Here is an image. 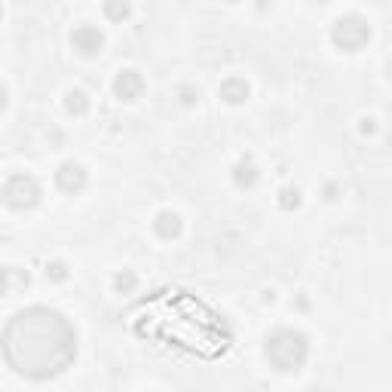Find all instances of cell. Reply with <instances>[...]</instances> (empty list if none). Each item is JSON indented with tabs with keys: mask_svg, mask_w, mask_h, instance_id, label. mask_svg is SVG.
Listing matches in <instances>:
<instances>
[{
	"mask_svg": "<svg viewBox=\"0 0 392 392\" xmlns=\"http://www.w3.org/2000/svg\"><path fill=\"white\" fill-rule=\"evenodd\" d=\"M58 184H62V190H80L86 184V175L80 166H65L62 172H58Z\"/></svg>",
	"mask_w": 392,
	"mask_h": 392,
	"instance_id": "6",
	"label": "cell"
},
{
	"mask_svg": "<svg viewBox=\"0 0 392 392\" xmlns=\"http://www.w3.org/2000/svg\"><path fill=\"white\" fill-rule=\"evenodd\" d=\"M221 92H224V99H227V101H242V99L248 95V86L242 83V80H227L224 90H221Z\"/></svg>",
	"mask_w": 392,
	"mask_h": 392,
	"instance_id": "9",
	"label": "cell"
},
{
	"mask_svg": "<svg viewBox=\"0 0 392 392\" xmlns=\"http://www.w3.org/2000/svg\"><path fill=\"white\" fill-rule=\"evenodd\" d=\"M3 352L19 374L43 380L53 377L77 356V334L65 316L53 309H25L10 322L3 334Z\"/></svg>",
	"mask_w": 392,
	"mask_h": 392,
	"instance_id": "1",
	"label": "cell"
},
{
	"mask_svg": "<svg viewBox=\"0 0 392 392\" xmlns=\"http://www.w3.org/2000/svg\"><path fill=\"white\" fill-rule=\"evenodd\" d=\"M117 95H120V99H126V101H132L135 99L138 92H142V77H138L135 71H126V74H120V77H117Z\"/></svg>",
	"mask_w": 392,
	"mask_h": 392,
	"instance_id": "5",
	"label": "cell"
},
{
	"mask_svg": "<svg viewBox=\"0 0 392 392\" xmlns=\"http://www.w3.org/2000/svg\"><path fill=\"white\" fill-rule=\"evenodd\" d=\"M68 110H77V114H83V110H86V95H83V92H71V95H68Z\"/></svg>",
	"mask_w": 392,
	"mask_h": 392,
	"instance_id": "10",
	"label": "cell"
},
{
	"mask_svg": "<svg viewBox=\"0 0 392 392\" xmlns=\"http://www.w3.org/2000/svg\"><path fill=\"white\" fill-rule=\"evenodd\" d=\"M267 359L279 371H294V368H300L303 359H307V340H303V334H298V331H279L267 343Z\"/></svg>",
	"mask_w": 392,
	"mask_h": 392,
	"instance_id": "2",
	"label": "cell"
},
{
	"mask_svg": "<svg viewBox=\"0 0 392 392\" xmlns=\"http://www.w3.org/2000/svg\"><path fill=\"white\" fill-rule=\"evenodd\" d=\"M3 105H6V92L0 90V110H3Z\"/></svg>",
	"mask_w": 392,
	"mask_h": 392,
	"instance_id": "13",
	"label": "cell"
},
{
	"mask_svg": "<svg viewBox=\"0 0 392 392\" xmlns=\"http://www.w3.org/2000/svg\"><path fill=\"white\" fill-rule=\"evenodd\" d=\"M108 12H110L114 19H123L126 12H129V6L120 3V0H108Z\"/></svg>",
	"mask_w": 392,
	"mask_h": 392,
	"instance_id": "11",
	"label": "cell"
},
{
	"mask_svg": "<svg viewBox=\"0 0 392 392\" xmlns=\"http://www.w3.org/2000/svg\"><path fill=\"white\" fill-rule=\"evenodd\" d=\"M3 199L12 209H31L37 199H40V187H37V181L28 178V175H16V178L6 181Z\"/></svg>",
	"mask_w": 392,
	"mask_h": 392,
	"instance_id": "3",
	"label": "cell"
},
{
	"mask_svg": "<svg viewBox=\"0 0 392 392\" xmlns=\"http://www.w3.org/2000/svg\"><path fill=\"white\" fill-rule=\"evenodd\" d=\"M117 285H120V288H132V276H120V279H117Z\"/></svg>",
	"mask_w": 392,
	"mask_h": 392,
	"instance_id": "12",
	"label": "cell"
},
{
	"mask_svg": "<svg viewBox=\"0 0 392 392\" xmlns=\"http://www.w3.org/2000/svg\"><path fill=\"white\" fill-rule=\"evenodd\" d=\"M74 43H77L83 53H95V49L101 46V34L95 31V28H80V31L74 34Z\"/></svg>",
	"mask_w": 392,
	"mask_h": 392,
	"instance_id": "7",
	"label": "cell"
},
{
	"mask_svg": "<svg viewBox=\"0 0 392 392\" xmlns=\"http://www.w3.org/2000/svg\"><path fill=\"white\" fill-rule=\"evenodd\" d=\"M365 40H368V25L359 16H350V19H340L337 22V28H334V43H337V46L359 49Z\"/></svg>",
	"mask_w": 392,
	"mask_h": 392,
	"instance_id": "4",
	"label": "cell"
},
{
	"mask_svg": "<svg viewBox=\"0 0 392 392\" xmlns=\"http://www.w3.org/2000/svg\"><path fill=\"white\" fill-rule=\"evenodd\" d=\"M157 230H160V236H178V230H181V221H178V214H160V221H157Z\"/></svg>",
	"mask_w": 392,
	"mask_h": 392,
	"instance_id": "8",
	"label": "cell"
}]
</instances>
